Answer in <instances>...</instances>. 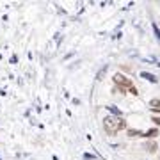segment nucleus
I'll list each match as a JSON object with an SVG mask.
<instances>
[{
  "label": "nucleus",
  "mask_w": 160,
  "mask_h": 160,
  "mask_svg": "<svg viewBox=\"0 0 160 160\" xmlns=\"http://www.w3.org/2000/svg\"><path fill=\"white\" fill-rule=\"evenodd\" d=\"M117 119L119 117H116V116H105V119H103V128H105V132L109 133V135H116L117 132Z\"/></svg>",
  "instance_id": "nucleus-1"
},
{
  "label": "nucleus",
  "mask_w": 160,
  "mask_h": 160,
  "mask_svg": "<svg viewBox=\"0 0 160 160\" xmlns=\"http://www.w3.org/2000/svg\"><path fill=\"white\" fill-rule=\"evenodd\" d=\"M114 84H116V86H117L119 89H124V87H128V89H130L132 86H133L130 78H126L124 75H119V73H117V75H114Z\"/></svg>",
  "instance_id": "nucleus-2"
},
{
  "label": "nucleus",
  "mask_w": 160,
  "mask_h": 160,
  "mask_svg": "<svg viewBox=\"0 0 160 160\" xmlns=\"http://www.w3.org/2000/svg\"><path fill=\"white\" fill-rule=\"evenodd\" d=\"M144 148H146V149H148L149 153H155L157 149H158V144H157L155 141H149V142H146V146H144Z\"/></svg>",
  "instance_id": "nucleus-3"
},
{
  "label": "nucleus",
  "mask_w": 160,
  "mask_h": 160,
  "mask_svg": "<svg viewBox=\"0 0 160 160\" xmlns=\"http://www.w3.org/2000/svg\"><path fill=\"white\" fill-rule=\"evenodd\" d=\"M149 107H151L153 110L160 112V100H158V98H153V100H149Z\"/></svg>",
  "instance_id": "nucleus-4"
},
{
  "label": "nucleus",
  "mask_w": 160,
  "mask_h": 160,
  "mask_svg": "<svg viewBox=\"0 0 160 160\" xmlns=\"http://www.w3.org/2000/svg\"><path fill=\"white\" fill-rule=\"evenodd\" d=\"M141 77H142V78H148L149 82H153V84H157V80H158L155 75H151V73H148V71H142L141 73Z\"/></svg>",
  "instance_id": "nucleus-5"
},
{
  "label": "nucleus",
  "mask_w": 160,
  "mask_h": 160,
  "mask_svg": "<svg viewBox=\"0 0 160 160\" xmlns=\"http://www.w3.org/2000/svg\"><path fill=\"white\" fill-rule=\"evenodd\" d=\"M107 69H109V66L105 64L102 68V69H100V71L96 73V80H103V77H105V73H107Z\"/></svg>",
  "instance_id": "nucleus-6"
},
{
  "label": "nucleus",
  "mask_w": 160,
  "mask_h": 160,
  "mask_svg": "<svg viewBox=\"0 0 160 160\" xmlns=\"http://www.w3.org/2000/svg\"><path fill=\"white\" fill-rule=\"evenodd\" d=\"M107 109H109L110 112H112V116H116V117H121V110L117 109L116 105H109V107H107Z\"/></svg>",
  "instance_id": "nucleus-7"
},
{
  "label": "nucleus",
  "mask_w": 160,
  "mask_h": 160,
  "mask_svg": "<svg viewBox=\"0 0 160 160\" xmlns=\"http://www.w3.org/2000/svg\"><path fill=\"white\" fill-rule=\"evenodd\" d=\"M130 137H139V135H144L142 132H139V130H133V128H128V132H126Z\"/></svg>",
  "instance_id": "nucleus-8"
},
{
  "label": "nucleus",
  "mask_w": 160,
  "mask_h": 160,
  "mask_svg": "<svg viewBox=\"0 0 160 160\" xmlns=\"http://www.w3.org/2000/svg\"><path fill=\"white\" fill-rule=\"evenodd\" d=\"M157 135H158V130H157V128H151V130H148L144 133V137H157Z\"/></svg>",
  "instance_id": "nucleus-9"
},
{
  "label": "nucleus",
  "mask_w": 160,
  "mask_h": 160,
  "mask_svg": "<svg viewBox=\"0 0 160 160\" xmlns=\"http://www.w3.org/2000/svg\"><path fill=\"white\" fill-rule=\"evenodd\" d=\"M126 128V121H124L123 117H119L117 119V130H124Z\"/></svg>",
  "instance_id": "nucleus-10"
},
{
  "label": "nucleus",
  "mask_w": 160,
  "mask_h": 160,
  "mask_svg": "<svg viewBox=\"0 0 160 160\" xmlns=\"http://www.w3.org/2000/svg\"><path fill=\"white\" fill-rule=\"evenodd\" d=\"M130 93H132L133 96H137V95H139V93H137V89H135V86H132V87H130Z\"/></svg>",
  "instance_id": "nucleus-11"
},
{
  "label": "nucleus",
  "mask_w": 160,
  "mask_h": 160,
  "mask_svg": "<svg viewBox=\"0 0 160 160\" xmlns=\"http://www.w3.org/2000/svg\"><path fill=\"white\" fill-rule=\"evenodd\" d=\"M153 30H155V34H157V37L160 39V30H158V27H157V25H153Z\"/></svg>",
  "instance_id": "nucleus-12"
},
{
  "label": "nucleus",
  "mask_w": 160,
  "mask_h": 160,
  "mask_svg": "<svg viewBox=\"0 0 160 160\" xmlns=\"http://www.w3.org/2000/svg\"><path fill=\"white\" fill-rule=\"evenodd\" d=\"M151 121H153V123H155V124H160V117H153Z\"/></svg>",
  "instance_id": "nucleus-13"
}]
</instances>
